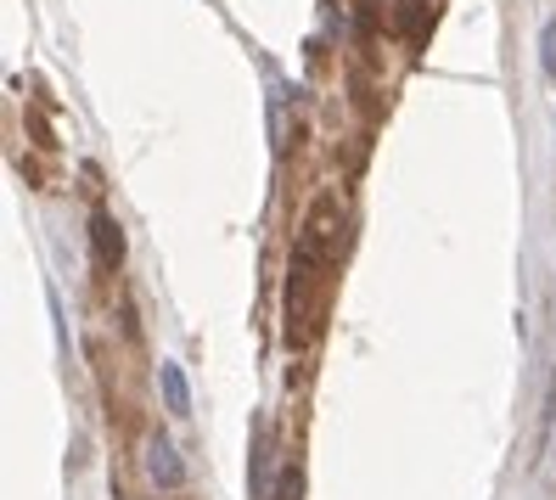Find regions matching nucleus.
<instances>
[{
  "label": "nucleus",
  "mask_w": 556,
  "mask_h": 500,
  "mask_svg": "<svg viewBox=\"0 0 556 500\" xmlns=\"http://www.w3.org/2000/svg\"><path fill=\"white\" fill-rule=\"evenodd\" d=\"M338 248H343V203L326 191L304 214L299 237H292V259H287V343L292 349H309L326 326L332 287H338Z\"/></svg>",
  "instance_id": "f257e3e1"
},
{
  "label": "nucleus",
  "mask_w": 556,
  "mask_h": 500,
  "mask_svg": "<svg viewBox=\"0 0 556 500\" xmlns=\"http://www.w3.org/2000/svg\"><path fill=\"white\" fill-rule=\"evenodd\" d=\"M90 248H96V276H118L124 264V230L113 214H96L90 220Z\"/></svg>",
  "instance_id": "f03ea898"
},
{
  "label": "nucleus",
  "mask_w": 556,
  "mask_h": 500,
  "mask_svg": "<svg viewBox=\"0 0 556 500\" xmlns=\"http://www.w3.org/2000/svg\"><path fill=\"white\" fill-rule=\"evenodd\" d=\"M147 473H152V484H163V489H180V484H186V466H180V455H175L169 439H152V450H147Z\"/></svg>",
  "instance_id": "7ed1b4c3"
},
{
  "label": "nucleus",
  "mask_w": 556,
  "mask_h": 500,
  "mask_svg": "<svg viewBox=\"0 0 556 500\" xmlns=\"http://www.w3.org/2000/svg\"><path fill=\"white\" fill-rule=\"evenodd\" d=\"M157 377H163V399H169V411H175V416H186V411H191V399H186V377H180V365H175V360H163V365H157Z\"/></svg>",
  "instance_id": "20e7f679"
},
{
  "label": "nucleus",
  "mask_w": 556,
  "mask_h": 500,
  "mask_svg": "<svg viewBox=\"0 0 556 500\" xmlns=\"http://www.w3.org/2000/svg\"><path fill=\"white\" fill-rule=\"evenodd\" d=\"M265 500H304V466H299V461H287V466H281V478H276V489H270Z\"/></svg>",
  "instance_id": "39448f33"
},
{
  "label": "nucleus",
  "mask_w": 556,
  "mask_h": 500,
  "mask_svg": "<svg viewBox=\"0 0 556 500\" xmlns=\"http://www.w3.org/2000/svg\"><path fill=\"white\" fill-rule=\"evenodd\" d=\"M540 68H545V79L556 85V17L540 28Z\"/></svg>",
  "instance_id": "423d86ee"
}]
</instances>
